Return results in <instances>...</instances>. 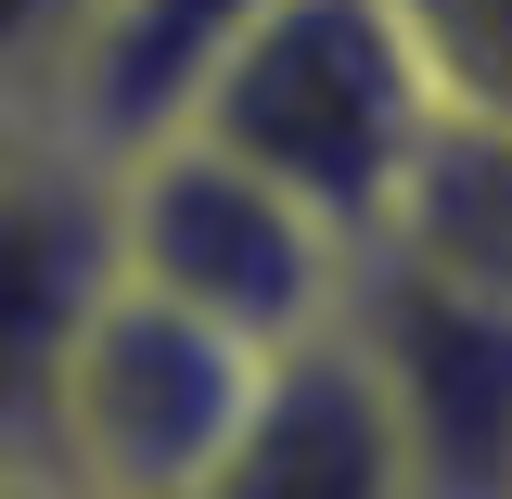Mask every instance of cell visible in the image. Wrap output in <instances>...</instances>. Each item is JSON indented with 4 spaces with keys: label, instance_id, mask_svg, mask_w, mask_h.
Here are the masks:
<instances>
[{
    "label": "cell",
    "instance_id": "1",
    "mask_svg": "<svg viewBox=\"0 0 512 499\" xmlns=\"http://www.w3.org/2000/svg\"><path fill=\"white\" fill-rule=\"evenodd\" d=\"M436 77L397 0H269L244 39L218 52V77L192 90V141L244 154L269 192H295L320 231L372 256L397 192L436 141Z\"/></svg>",
    "mask_w": 512,
    "mask_h": 499
},
{
    "label": "cell",
    "instance_id": "2",
    "mask_svg": "<svg viewBox=\"0 0 512 499\" xmlns=\"http://www.w3.org/2000/svg\"><path fill=\"white\" fill-rule=\"evenodd\" d=\"M103 231H116V282L218 320L256 359L320 333L346 308V282H359L346 231H320L295 192H269L244 154H218L192 128H154V141L103 154Z\"/></svg>",
    "mask_w": 512,
    "mask_h": 499
},
{
    "label": "cell",
    "instance_id": "3",
    "mask_svg": "<svg viewBox=\"0 0 512 499\" xmlns=\"http://www.w3.org/2000/svg\"><path fill=\"white\" fill-rule=\"evenodd\" d=\"M244 384H256V346L116 282L52 384V487L64 499H192L218 436L244 423Z\"/></svg>",
    "mask_w": 512,
    "mask_h": 499
},
{
    "label": "cell",
    "instance_id": "4",
    "mask_svg": "<svg viewBox=\"0 0 512 499\" xmlns=\"http://www.w3.org/2000/svg\"><path fill=\"white\" fill-rule=\"evenodd\" d=\"M333 320L384 384L410 499H512V308L500 295L436 282V269L372 244Z\"/></svg>",
    "mask_w": 512,
    "mask_h": 499
},
{
    "label": "cell",
    "instance_id": "5",
    "mask_svg": "<svg viewBox=\"0 0 512 499\" xmlns=\"http://www.w3.org/2000/svg\"><path fill=\"white\" fill-rule=\"evenodd\" d=\"M103 295H116L103 154H77L64 128H26L0 154V461L52 474V384Z\"/></svg>",
    "mask_w": 512,
    "mask_h": 499
},
{
    "label": "cell",
    "instance_id": "6",
    "mask_svg": "<svg viewBox=\"0 0 512 499\" xmlns=\"http://www.w3.org/2000/svg\"><path fill=\"white\" fill-rule=\"evenodd\" d=\"M192 499H410L384 384L346 346V320H320V333H295V346L256 359L244 423L218 436V461H205Z\"/></svg>",
    "mask_w": 512,
    "mask_h": 499
},
{
    "label": "cell",
    "instance_id": "7",
    "mask_svg": "<svg viewBox=\"0 0 512 499\" xmlns=\"http://www.w3.org/2000/svg\"><path fill=\"white\" fill-rule=\"evenodd\" d=\"M269 0H90L77 13V52L52 77V128L77 154H128L154 128L192 116V90L218 77V52L244 39Z\"/></svg>",
    "mask_w": 512,
    "mask_h": 499
},
{
    "label": "cell",
    "instance_id": "8",
    "mask_svg": "<svg viewBox=\"0 0 512 499\" xmlns=\"http://www.w3.org/2000/svg\"><path fill=\"white\" fill-rule=\"evenodd\" d=\"M384 256L512 308V116H436L423 167H410L397 218H384Z\"/></svg>",
    "mask_w": 512,
    "mask_h": 499
},
{
    "label": "cell",
    "instance_id": "9",
    "mask_svg": "<svg viewBox=\"0 0 512 499\" xmlns=\"http://www.w3.org/2000/svg\"><path fill=\"white\" fill-rule=\"evenodd\" d=\"M448 116H512V0H397Z\"/></svg>",
    "mask_w": 512,
    "mask_h": 499
},
{
    "label": "cell",
    "instance_id": "10",
    "mask_svg": "<svg viewBox=\"0 0 512 499\" xmlns=\"http://www.w3.org/2000/svg\"><path fill=\"white\" fill-rule=\"evenodd\" d=\"M77 13H90V0H0V103H13V116L52 128V77H64V52H77Z\"/></svg>",
    "mask_w": 512,
    "mask_h": 499
},
{
    "label": "cell",
    "instance_id": "11",
    "mask_svg": "<svg viewBox=\"0 0 512 499\" xmlns=\"http://www.w3.org/2000/svg\"><path fill=\"white\" fill-rule=\"evenodd\" d=\"M0 499H64L52 474H26V461H0Z\"/></svg>",
    "mask_w": 512,
    "mask_h": 499
},
{
    "label": "cell",
    "instance_id": "12",
    "mask_svg": "<svg viewBox=\"0 0 512 499\" xmlns=\"http://www.w3.org/2000/svg\"><path fill=\"white\" fill-rule=\"evenodd\" d=\"M26 128H39V116H13V103H0V154H13V141H26Z\"/></svg>",
    "mask_w": 512,
    "mask_h": 499
}]
</instances>
